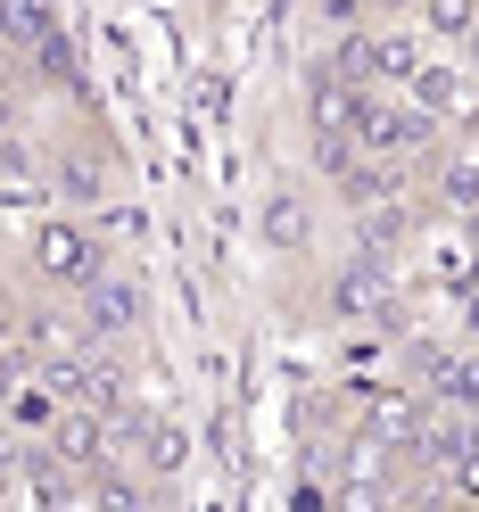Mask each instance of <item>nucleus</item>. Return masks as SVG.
Here are the masks:
<instances>
[{
	"mask_svg": "<svg viewBox=\"0 0 479 512\" xmlns=\"http://www.w3.org/2000/svg\"><path fill=\"white\" fill-rule=\"evenodd\" d=\"M108 265H116L108 240L91 232V215H75V207H42V215L17 223V273L58 290V298H75L83 281H100Z\"/></svg>",
	"mask_w": 479,
	"mask_h": 512,
	"instance_id": "1",
	"label": "nucleus"
},
{
	"mask_svg": "<svg viewBox=\"0 0 479 512\" xmlns=\"http://www.w3.org/2000/svg\"><path fill=\"white\" fill-rule=\"evenodd\" d=\"M323 323L339 331H397V314H405V290H397V265H380V256H356L347 248L339 265L323 273Z\"/></svg>",
	"mask_w": 479,
	"mask_h": 512,
	"instance_id": "2",
	"label": "nucleus"
},
{
	"mask_svg": "<svg viewBox=\"0 0 479 512\" xmlns=\"http://www.w3.org/2000/svg\"><path fill=\"white\" fill-rule=\"evenodd\" d=\"M347 133L364 149H380V157H397V166H430L446 149V116H430L413 91H364L356 116H347Z\"/></svg>",
	"mask_w": 479,
	"mask_h": 512,
	"instance_id": "3",
	"label": "nucleus"
},
{
	"mask_svg": "<svg viewBox=\"0 0 479 512\" xmlns=\"http://www.w3.org/2000/svg\"><path fill=\"white\" fill-rule=\"evenodd\" d=\"M124 199V157L100 133H50V207L100 215Z\"/></svg>",
	"mask_w": 479,
	"mask_h": 512,
	"instance_id": "4",
	"label": "nucleus"
},
{
	"mask_svg": "<svg viewBox=\"0 0 479 512\" xmlns=\"http://www.w3.org/2000/svg\"><path fill=\"white\" fill-rule=\"evenodd\" d=\"M75 314H83V339L91 347H124V339H141V323H149V290H141V273L108 265L100 281L75 290Z\"/></svg>",
	"mask_w": 479,
	"mask_h": 512,
	"instance_id": "5",
	"label": "nucleus"
},
{
	"mask_svg": "<svg viewBox=\"0 0 479 512\" xmlns=\"http://www.w3.org/2000/svg\"><path fill=\"white\" fill-rule=\"evenodd\" d=\"M116 438H124V463H141L149 479H166V488L190 471V430L174 422L166 405H141V397H133V405L116 413Z\"/></svg>",
	"mask_w": 479,
	"mask_h": 512,
	"instance_id": "6",
	"label": "nucleus"
},
{
	"mask_svg": "<svg viewBox=\"0 0 479 512\" xmlns=\"http://www.w3.org/2000/svg\"><path fill=\"white\" fill-rule=\"evenodd\" d=\"M42 446H50L67 471H83V479H91V471H108V463L124 455L116 413H100V405H67V397H58V413L42 422Z\"/></svg>",
	"mask_w": 479,
	"mask_h": 512,
	"instance_id": "7",
	"label": "nucleus"
},
{
	"mask_svg": "<svg viewBox=\"0 0 479 512\" xmlns=\"http://www.w3.org/2000/svg\"><path fill=\"white\" fill-rule=\"evenodd\" d=\"M0 199H9L17 223L50 207V141L25 116H9V133H0Z\"/></svg>",
	"mask_w": 479,
	"mask_h": 512,
	"instance_id": "8",
	"label": "nucleus"
},
{
	"mask_svg": "<svg viewBox=\"0 0 479 512\" xmlns=\"http://www.w3.org/2000/svg\"><path fill=\"white\" fill-rule=\"evenodd\" d=\"M314 240H323V215H314V199L298 182H265L257 190V248L265 256H314Z\"/></svg>",
	"mask_w": 479,
	"mask_h": 512,
	"instance_id": "9",
	"label": "nucleus"
},
{
	"mask_svg": "<svg viewBox=\"0 0 479 512\" xmlns=\"http://www.w3.org/2000/svg\"><path fill=\"white\" fill-rule=\"evenodd\" d=\"M430 207L446 223H479V141H455V149H438L430 157Z\"/></svg>",
	"mask_w": 479,
	"mask_h": 512,
	"instance_id": "10",
	"label": "nucleus"
},
{
	"mask_svg": "<svg viewBox=\"0 0 479 512\" xmlns=\"http://www.w3.org/2000/svg\"><path fill=\"white\" fill-rule=\"evenodd\" d=\"M25 67H34V75L50 83V100L67 91V100L83 108V58H75V34H67V25H50V34H42L34 50H25Z\"/></svg>",
	"mask_w": 479,
	"mask_h": 512,
	"instance_id": "11",
	"label": "nucleus"
},
{
	"mask_svg": "<svg viewBox=\"0 0 479 512\" xmlns=\"http://www.w3.org/2000/svg\"><path fill=\"white\" fill-rule=\"evenodd\" d=\"M413 25L430 34V50H471V34H479V0H422V9H413Z\"/></svg>",
	"mask_w": 479,
	"mask_h": 512,
	"instance_id": "12",
	"label": "nucleus"
},
{
	"mask_svg": "<svg viewBox=\"0 0 479 512\" xmlns=\"http://www.w3.org/2000/svg\"><path fill=\"white\" fill-rule=\"evenodd\" d=\"M430 397L479 413V339H455V347H446V364L430 372Z\"/></svg>",
	"mask_w": 479,
	"mask_h": 512,
	"instance_id": "13",
	"label": "nucleus"
},
{
	"mask_svg": "<svg viewBox=\"0 0 479 512\" xmlns=\"http://www.w3.org/2000/svg\"><path fill=\"white\" fill-rule=\"evenodd\" d=\"M380 9L372 0H314V25H323V34H356V25H372Z\"/></svg>",
	"mask_w": 479,
	"mask_h": 512,
	"instance_id": "14",
	"label": "nucleus"
}]
</instances>
